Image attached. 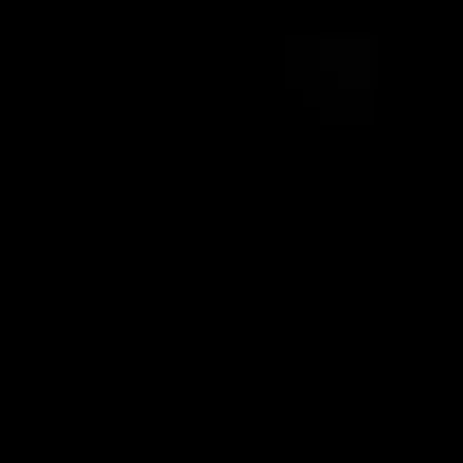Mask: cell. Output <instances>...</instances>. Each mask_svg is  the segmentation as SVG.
Returning <instances> with one entry per match:
<instances>
[]
</instances>
